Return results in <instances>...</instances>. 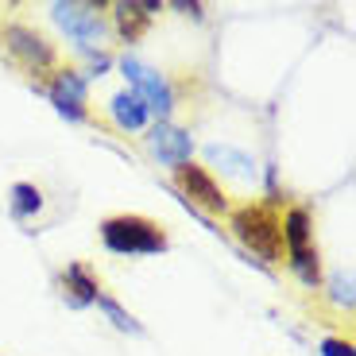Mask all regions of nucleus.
Segmentation results:
<instances>
[{
	"mask_svg": "<svg viewBox=\"0 0 356 356\" xmlns=\"http://www.w3.org/2000/svg\"><path fill=\"white\" fill-rule=\"evenodd\" d=\"M101 241L116 256H155V252L170 248L163 225L140 213H120V217L101 221Z\"/></svg>",
	"mask_w": 356,
	"mask_h": 356,
	"instance_id": "1",
	"label": "nucleus"
},
{
	"mask_svg": "<svg viewBox=\"0 0 356 356\" xmlns=\"http://www.w3.org/2000/svg\"><path fill=\"white\" fill-rule=\"evenodd\" d=\"M232 232L256 252L259 259H279L283 256V225L271 209L264 205H244L232 213Z\"/></svg>",
	"mask_w": 356,
	"mask_h": 356,
	"instance_id": "2",
	"label": "nucleus"
},
{
	"mask_svg": "<svg viewBox=\"0 0 356 356\" xmlns=\"http://www.w3.org/2000/svg\"><path fill=\"white\" fill-rule=\"evenodd\" d=\"M283 241H286V256H291L294 271L302 275L306 286H318L321 271H318V248H314V229H310V213L294 205L283 217Z\"/></svg>",
	"mask_w": 356,
	"mask_h": 356,
	"instance_id": "3",
	"label": "nucleus"
},
{
	"mask_svg": "<svg viewBox=\"0 0 356 356\" xmlns=\"http://www.w3.org/2000/svg\"><path fill=\"white\" fill-rule=\"evenodd\" d=\"M120 66H124V78L132 81V93L147 105V113H155L159 124H167L170 108H175V93H170L167 78H163L159 70H152V66L136 63V58H124Z\"/></svg>",
	"mask_w": 356,
	"mask_h": 356,
	"instance_id": "4",
	"label": "nucleus"
},
{
	"mask_svg": "<svg viewBox=\"0 0 356 356\" xmlns=\"http://www.w3.org/2000/svg\"><path fill=\"white\" fill-rule=\"evenodd\" d=\"M178 170V186L186 190V197L194 205H202V209H209V213H225L229 209V197L221 194V186L213 182V175L205 167H194V163H182Z\"/></svg>",
	"mask_w": 356,
	"mask_h": 356,
	"instance_id": "5",
	"label": "nucleus"
},
{
	"mask_svg": "<svg viewBox=\"0 0 356 356\" xmlns=\"http://www.w3.org/2000/svg\"><path fill=\"white\" fill-rule=\"evenodd\" d=\"M51 12L78 47H93V43H101V35H105V24H101V16H97L93 4H54Z\"/></svg>",
	"mask_w": 356,
	"mask_h": 356,
	"instance_id": "6",
	"label": "nucleus"
},
{
	"mask_svg": "<svg viewBox=\"0 0 356 356\" xmlns=\"http://www.w3.org/2000/svg\"><path fill=\"white\" fill-rule=\"evenodd\" d=\"M4 39H8V51L16 54V58H24L31 70H47V66L54 63V47L47 43L39 31H31V27H8Z\"/></svg>",
	"mask_w": 356,
	"mask_h": 356,
	"instance_id": "7",
	"label": "nucleus"
},
{
	"mask_svg": "<svg viewBox=\"0 0 356 356\" xmlns=\"http://www.w3.org/2000/svg\"><path fill=\"white\" fill-rule=\"evenodd\" d=\"M147 143H152V152L159 155V163H167V167H182V163H190V155H194V140H190L182 128H170V124H155L152 136H147Z\"/></svg>",
	"mask_w": 356,
	"mask_h": 356,
	"instance_id": "8",
	"label": "nucleus"
},
{
	"mask_svg": "<svg viewBox=\"0 0 356 356\" xmlns=\"http://www.w3.org/2000/svg\"><path fill=\"white\" fill-rule=\"evenodd\" d=\"M51 101L63 116L81 120V116H86V78H81L78 70H63L51 86Z\"/></svg>",
	"mask_w": 356,
	"mask_h": 356,
	"instance_id": "9",
	"label": "nucleus"
},
{
	"mask_svg": "<svg viewBox=\"0 0 356 356\" xmlns=\"http://www.w3.org/2000/svg\"><path fill=\"white\" fill-rule=\"evenodd\" d=\"M108 108H113V120L120 128H124V132H140L143 124H147V105H143L140 97H136L132 89H124V93H116L113 101H108Z\"/></svg>",
	"mask_w": 356,
	"mask_h": 356,
	"instance_id": "10",
	"label": "nucleus"
},
{
	"mask_svg": "<svg viewBox=\"0 0 356 356\" xmlns=\"http://www.w3.org/2000/svg\"><path fill=\"white\" fill-rule=\"evenodd\" d=\"M63 283H66V291H70V302H74V306H89V302H97L101 286H97V279H89V271H86L81 264H70V267H66Z\"/></svg>",
	"mask_w": 356,
	"mask_h": 356,
	"instance_id": "11",
	"label": "nucleus"
},
{
	"mask_svg": "<svg viewBox=\"0 0 356 356\" xmlns=\"http://www.w3.org/2000/svg\"><path fill=\"white\" fill-rule=\"evenodd\" d=\"M155 4H116V24H120V35L136 39L143 31V24L152 19Z\"/></svg>",
	"mask_w": 356,
	"mask_h": 356,
	"instance_id": "12",
	"label": "nucleus"
},
{
	"mask_svg": "<svg viewBox=\"0 0 356 356\" xmlns=\"http://www.w3.org/2000/svg\"><path fill=\"white\" fill-rule=\"evenodd\" d=\"M39 209H43V194L31 182H16L12 186V213L27 217V213H39Z\"/></svg>",
	"mask_w": 356,
	"mask_h": 356,
	"instance_id": "13",
	"label": "nucleus"
},
{
	"mask_svg": "<svg viewBox=\"0 0 356 356\" xmlns=\"http://www.w3.org/2000/svg\"><path fill=\"white\" fill-rule=\"evenodd\" d=\"M209 159H225V163H232L229 170H236V175H256V163L248 159V155H236V152H229V147H209Z\"/></svg>",
	"mask_w": 356,
	"mask_h": 356,
	"instance_id": "14",
	"label": "nucleus"
},
{
	"mask_svg": "<svg viewBox=\"0 0 356 356\" xmlns=\"http://www.w3.org/2000/svg\"><path fill=\"white\" fill-rule=\"evenodd\" d=\"M97 306H101V310L108 314V318H113V325H116V330L140 333V325H136V321H132V314H124V310H120V306L113 302V298H105V294H97Z\"/></svg>",
	"mask_w": 356,
	"mask_h": 356,
	"instance_id": "15",
	"label": "nucleus"
},
{
	"mask_svg": "<svg viewBox=\"0 0 356 356\" xmlns=\"http://www.w3.org/2000/svg\"><path fill=\"white\" fill-rule=\"evenodd\" d=\"M333 286H337V294H333V298H337V302H345V306H353V283H348V279H333Z\"/></svg>",
	"mask_w": 356,
	"mask_h": 356,
	"instance_id": "16",
	"label": "nucleus"
},
{
	"mask_svg": "<svg viewBox=\"0 0 356 356\" xmlns=\"http://www.w3.org/2000/svg\"><path fill=\"white\" fill-rule=\"evenodd\" d=\"M321 353L325 356H353V345H348V341H325Z\"/></svg>",
	"mask_w": 356,
	"mask_h": 356,
	"instance_id": "17",
	"label": "nucleus"
}]
</instances>
